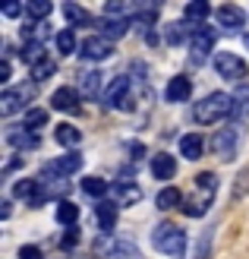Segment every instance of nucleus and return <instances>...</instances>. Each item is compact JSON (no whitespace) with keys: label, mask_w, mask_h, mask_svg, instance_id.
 I'll list each match as a JSON object with an SVG mask.
<instances>
[{"label":"nucleus","mask_w":249,"mask_h":259,"mask_svg":"<svg viewBox=\"0 0 249 259\" xmlns=\"http://www.w3.org/2000/svg\"><path fill=\"white\" fill-rule=\"evenodd\" d=\"M101 29V38H108V41H117L120 35H126L129 29H133V19H101L98 22Z\"/></svg>","instance_id":"25"},{"label":"nucleus","mask_w":249,"mask_h":259,"mask_svg":"<svg viewBox=\"0 0 249 259\" xmlns=\"http://www.w3.org/2000/svg\"><path fill=\"white\" fill-rule=\"evenodd\" d=\"M243 120H249V82L237 85V92H233V123Z\"/></svg>","instance_id":"26"},{"label":"nucleus","mask_w":249,"mask_h":259,"mask_svg":"<svg viewBox=\"0 0 249 259\" xmlns=\"http://www.w3.org/2000/svg\"><path fill=\"white\" fill-rule=\"evenodd\" d=\"M54 48L60 54H76V29H60L54 35Z\"/></svg>","instance_id":"33"},{"label":"nucleus","mask_w":249,"mask_h":259,"mask_svg":"<svg viewBox=\"0 0 249 259\" xmlns=\"http://www.w3.org/2000/svg\"><path fill=\"white\" fill-rule=\"evenodd\" d=\"M4 142L10 149H16V152H25V149H38L41 146V139H38V133H32V130H25L22 123L19 126H7V133H4Z\"/></svg>","instance_id":"10"},{"label":"nucleus","mask_w":249,"mask_h":259,"mask_svg":"<svg viewBox=\"0 0 249 259\" xmlns=\"http://www.w3.org/2000/svg\"><path fill=\"white\" fill-rule=\"evenodd\" d=\"M82 193L101 202L111 193V184H108V180H101V177H82Z\"/></svg>","instance_id":"28"},{"label":"nucleus","mask_w":249,"mask_h":259,"mask_svg":"<svg viewBox=\"0 0 249 259\" xmlns=\"http://www.w3.org/2000/svg\"><path fill=\"white\" fill-rule=\"evenodd\" d=\"M79 92L76 89H70V85H60L54 95H51V108L54 111H63V114H73V111H79Z\"/></svg>","instance_id":"17"},{"label":"nucleus","mask_w":249,"mask_h":259,"mask_svg":"<svg viewBox=\"0 0 249 259\" xmlns=\"http://www.w3.org/2000/svg\"><path fill=\"white\" fill-rule=\"evenodd\" d=\"M54 218H57V225H60V228H76V225H79V205H76V202H67V199H60V202H57V209H54Z\"/></svg>","instance_id":"24"},{"label":"nucleus","mask_w":249,"mask_h":259,"mask_svg":"<svg viewBox=\"0 0 249 259\" xmlns=\"http://www.w3.org/2000/svg\"><path fill=\"white\" fill-rule=\"evenodd\" d=\"M152 247L164 256H170V259H183L186 256V231L170 225V222L155 225L152 228Z\"/></svg>","instance_id":"2"},{"label":"nucleus","mask_w":249,"mask_h":259,"mask_svg":"<svg viewBox=\"0 0 249 259\" xmlns=\"http://www.w3.org/2000/svg\"><path fill=\"white\" fill-rule=\"evenodd\" d=\"M180 155L186 161H199L202 155H205V139H202V133H183L180 136Z\"/></svg>","instance_id":"19"},{"label":"nucleus","mask_w":249,"mask_h":259,"mask_svg":"<svg viewBox=\"0 0 249 259\" xmlns=\"http://www.w3.org/2000/svg\"><path fill=\"white\" fill-rule=\"evenodd\" d=\"M148 167H152V177L170 180V177H174V171H177V161H174V155H170V152H155L152 161H148Z\"/></svg>","instance_id":"20"},{"label":"nucleus","mask_w":249,"mask_h":259,"mask_svg":"<svg viewBox=\"0 0 249 259\" xmlns=\"http://www.w3.org/2000/svg\"><path fill=\"white\" fill-rule=\"evenodd\" d=\"M249 196V167H243V171L237 174V180H233V190H230V199L240 202Z\"/></svg>","instance_id":"35"},{"label":"nucleus","mask_w":249,"mask_h":259,"mask_svg":"<svg viewBox=\"0 0 249 259\" xmlns=\"http://www.w3.org/2000/svg\"><path fill=\"white\" fill-rule=\"evenodd\" d=\"M114 54V45L108 41V38H101V35H91V38H85V41L79 45V57H85V60H108Z\"/></svg>","instance_id":"12"},{"label":"nucleus","mask_w":249,"mask_h":259,"mask_svg":"<svg viewBox=\"0 0 249 259\" xmlns=\"http://www.w3.org/2000/svg\"><path fill=\"white\" fill-rule=\"evenodd\" d=\"M19 259H44L38 247H19Z\"/></svg>","instance_id":"41"},{"label":"nucleus","mask_w":249,"mask_h":259,"mask_svg":"<svg viewBox=\"0 0 249 259\" xmlns=\"http://www.w3.org/2000/svg\"><path fill=\"white\" fill-rule=\"evenodd\" d=\"M101 105L111 108V111H133V79H129V73L114 76L108 92L101 98Z\"/></svg>","instance_id":"4"},{"label":"nucleus","mask_w":249,"mask_h":259,"mask_svg":"<svg viewBox=\"0 0 249 259\" xmlns=\"http://www.w3.org/2000/svg\"><path fill=\"white\" fill-rule=\"evenodd\" d=\"M155 205H158L161 212H170V209H177V205L183 209V193L177 187H164L158 196H155Z\"/></svg>","instance_id":"27"},{"label":"nucleus","mask_w":249,"mask_h":259,"mask_svg":"<svg viewBox=\"0 0 249 259\" xmlns=\"http://www.w3.org/2000/svg\"><path fill=\"white\" fill-rule=\"evenodd\" d=\"M13 196L22 199V202H29L32 209H38V205H44L47 196H44V187H41V180L38 177H22L13 184Z\"/></svg>","instance_id":"8"},{"label":"nucleus","mask_w":249,"mask_h":259,"mask_svg":"<svg viewBox=\"0 0 249 259\" xmlns=\"http://www.w3.org/2000/svg\"><path fill=\"white\" fill-rule=\"evenodd\" d=\"M54 139H57V146L76 152L79 142H82V133H79V126H73V123H57L54 126Z\"/></svg>","instance_id":"23"},{"label":"nucleus","mask_w":249,"mask_h":259,"mask_svg":"<svg viewBox=\"0 0 249 259\" xmlns=\"http://www.w3.org/2000/svg\"><path fill=\"white\" fill-rule=\"evenodd\" d=\"M192 35H195V25H189L186 19H174V22H167L164 25V41L167 45H186L192 41Z\"/></svg>","instance_id":"15"},{"label":"nucleus","mask_w":249,"mask_h":259,"mask_svg":"<svg viewBox=\"0 0 249 259\" xmlns=\"http://www.w3.org/2000/svg\"><path fill=\"white\" fill-rule=\"evenodd\" d=\"M189 95H192L189 76H174L164 89V101H170V105H183V101H189Z\"/></svg>","instance_id":"16"},{"label":"nucleus","mask_w":249,"mask_h":259,"mask_svg":"<svg viewBox=\"0 0 249 259\" xmlns=\"http://www.w3.org/2000/svg\"><path fill=\"white\" fill-rule=\"evenodd\" d=\"M79 225H76V228H67V231H63V237H60V250H76V247H79Z\"/></svg>","instance_id":"40"},{"label":"nucleus","mask_w":249,"mask_h":259,"mask_svg":"<svg viewBox=\"0 0 249 259\" xmlns=\"http://www.w3.org/2000/svg\"><path fill=\"white\" fill-rule=\"evenodd\" d=\"M114 253H117V240H111V234H98L95 256H114Z\"/></svg>","instance_id":"39"},{"label":"nucleus","mask_w":249,"mask_h":259,"mask_svg":"<svg viewBox=\"0 0 249 259\" xmlns=\"http://www.w3.org/2000/svg\"><path fill=\"white\" fill-rule=\"evenodd\" d=\"M111 196H114L117 205H136L142 199V187L133 184L129 177H123V180H117V184H111Z\"/></svg>","instance_id":"14"},{"label":"nucleus","mask_w":249,"mask_h":259,"mask_svg":"<svg viewBox=\"0 0 249 259\" xmlns=\"http://www.w3.org/2000/svg\"><path fill=\"white\" fill-rule=\"evenodd\" d=\"M208 16H212V7H208L205 0H189V4L183 7V19L189 25H195V29H202Z\"/></svg>","instance_id":"22"},{"label":"nucleus","mask_w":249,"mask_h":259,"mask_svg":"<svg viewBox=\"0 0 249 259\" xmlns=\"http://www.w3.org/2000/svg\"><path fill=\"white\" fill-rule=\"evenodd\" d=\"M32 101V85H10L4 89V95H0V114L4 117H13L16 111H25V105Z\"/></svg>","instance_id":"7"},{"label":"nucleus","mask_w":249,"mask_h":259,"mask_svg":"<svg viewBox=\"0 0 249 259\" xmlns=\"http://www.w3.org/2000/svg\"><path fill=\"white\" fill-rule=\"evenodd\" d=\"M82 161H85V158H82L79 152H67V155H60V158H51L41 171H44V174H57V177H73V174L82 167Z\"/></svg>","instance_id":"11"},{"label":"nucleus","mask_w":249,"mask_h":259,"mask_svg":"<svg viewBox=\"0 0 249 259\" xmlns=\"http://www.w3.org/2000/svg\"><path fill=\"white\" fill-rule=\"evenodd\" d=\"M215 19H218V25L224 32H240V25L246 22V13L237 7V4H221L218 10H215Z\"/></svg>","instance_id":"13"},{"label":"nucleus","mask_w":249,"mask_h":259,"mask_svg":"<svg viewBox=\"0 0 249 259\" xmlns=\"http://www.w3.org/2000/svg\"><path fill=\"white\" fill-rule=\"evenodd\" d=\"M51 13H54V7H51L47 0H25V16L35 19V22H44Z\"/></svg>","instance_id":"31"},{"label":"nucleus","mask_w":249,"mask_h":259,"mask_svg":"<svg viewBox=\"0 0 249 259\" xmlns=\"http://www.w3.org/2000/svg\"><path fill=\"white\" fill-rule=\"evenodd\" d=\"M215 73L221 76V79H227V82H246V76H249V70H246V60L243 57H237V54H230V51H218L215 54Z\"/></svg>","instance_id":"5"},{"label":"nucleus","mask_w":249,"mask_h":259,"mask_svg":"<svg viewBox=\"0 0 249 259\" xmlns=\"http://www.w3.org/2000/svg\"><path fill=\"white\" fill-rule=\"evenodd\" d=\"M215 38H218V32L208 29V25L195 29L192 41H189V60L195 63V67H205V63H208V57H212V48H215Z\"/></svg>","instance_id":"6"},{"label":"nucleus","mask_w":249,"mask_h":259,"mask_svg":"<svg viewBox=\"0 0 249 259\" xmlns=\"http://www.w3.org/2000/svg\"><path fill=\"white\" fill-rule=\"evenodd\" d=\"M240 139H243V126L240 123H227V126H221L218 133L212 136V152L218 155L221 161H233L237 158V152H240Z\"/></svg>","instance_id":"3"},{"label":"nucleus","mask_w":249,"mask_h":259,"mask_svg":"<svg viewBox=\"0 0 249 259\" xmlns=\"http://www.w3.org/2000/svg\"><path fill=\"white\" fill-rule=\"evenodd\" d=\"M63 16H67V22H70V25H76V29H79V25H91V22H95L88 10L76 7V4H63Z\"/></svg>","instance_id":"29"},{"label":"nucleus","mask_w":249,"mask_h":259,"mask_svg":"<svg viewBox=\"0 0 249 259\" xmlns=\"http://www.w3.org/2000/svg\"><path fill=\"white\" fill-rule=\"evenodd\" d=\"M44 123H47V111H41V108L25 111V117H22V126L32 130V133H38V126H44Z\"/></svg>","instance_id":"37"},{"label":"nucleus","mask_w":249,"mask_h":259,"mask_svg":"<svg viewBox=\"0 0 249 259\" xmlns=\"http://www.w3.org/2000/svg\"><path fill=\"white\" fill-rule=\"evenodd\" d=\"M114 259H145V256L139 253V247H136L133 237H123V240H117V253H114Z\"/></svg>","instance_id":"34"},{"label":"nucleus","mask_w":249,"mask_h":259,"mask_svg":"<svg viewBox=\"0 0 249 259\" xmlns=\"http://www.w3.org/2000/svg\"><path fill=\"white\" fill-rule=\"evenodd\" d=\"M19 57L29 63V67H35V63H41L47 54H44V45H41V41H25L22 51H19Z\"/></svg>","instance_id":"32"},{"label":"nucleus","mask_w":249,"mask_h":259,"mask_svg":"<svg viewBox=\"0 0 249 259\" xmlns=\"http://www.w3.org/2000/svg\"><path fill=\"white\" fill-rule=\"evenodd\" d=\"M195 187H199V196L202 199H215V193H218V177L212 171H202V174H195Z\"/></svg>","instance_id":"30"},{"label":"nucleus","mask_w":249,"mask_h":259,"mask_svg":"<svg viewBox=\"0 0 249 259\" xmlns=\"http://www.w3.org/2000/svg\"><path fill=\"white\" fill-rule=\"evenodd\" d=\"M227 117H233V95H227V92H212L202 101H195V108H192V120L202 126L227 120Z\"/></svg>","instance_id":"1"},{"label":"nucleus","mask_w":249,"mask_h":259,"mask_svg":"<svg viewBox=\"0 0 249 259\" xmlns=\"http://www.w3.org/2000/svg\"><path fill=\"white\" fill-rule=\"evenodd\" d=\"M76 92L88 101H101L104 92H108V85H104V73L101 70H85L79 73V82H76Z\"/></svg>","instance_id":"9"},{"label":"nucleus","mask_w":249,"mask_h":259,"mask_svg":"<svg viewBox=\"0 0 249 259\" xmlns=\"http://www.w3.org/2000/svg\"><path fill=\"white\" fill-rule=\"evenodd\" d=\"M38 180H41L47 199H51V196H60V199H63V196L70 193V187H73L70 177H57V174H44V171H41V177H38Z\"/></svg>","instance_id":"21"},{"label":"nucleus","mask_w":249,"mask_h":259,"mask_svg":"<svg viewBox=\"0 0 249 259\" xmlns=\"http://www.w3.org/2000/svg\"><path fill=\"white\" fill-rule=\"evenodd\" d=\"M243 45H246V48H249V32H246V35H243Z\"/></svg>","instance_id":"44"},{"label":"nucleus","mask_w":249,"mask_h":259,"mask_svg":"<svg viewBox=\"0 0 249 259\" xmlns=\"http://www.w3.org/2000/svg\"><path fill=\"white\" fill-rule=\"evenodd\" d=\"M0 82H10V60L4 57V63H0Z\"/></svg>","instance_id":"43"},{"label":"nucleus","mask_w":249,"mask_h":259,"mask_svg":"<svg viewBox=\"0 0 249 259\" xmlns=\"http://www.w3.org/2000/svg\"><path fill=\"white\" fill-rule=\"evenodd\" d=\"M208 205H212V199H202V196H195L189 202H183V212H186L189 218H202L208 212Z\"/></svg>","instance_id":"38"},{"label":"nucleus","mask_w":249,"mask_h":259,"mask_svg":"<svg viewBox=\"0 0 249 259\" xmlns=\"http://www.w3.org/2000/svg\"><path fill=\"white\" fill-rule=\"evenodd\" d=\"M95 218H98V234H114V228H117V202L101 199L95 205Z\"/></svg>","instance_id":"18"},{"label":"nucleus","mask_w":249,"mask_h":259,"mask_svg":"<svg viewBox=\"0 0 249 259\" xmlns=\"http://www.w3.org/2000/svg\"><path fill=\"white\" fill-rule=\"evenodd\" d=\"M54 73H57V63L51 60V57H44L41 63H35V67H32V79L35 82H47Z\"/></svg>","instance_id":"36"},{"label":"nucleus","mask_w":249,"mask_h":259,"mask_svg":"<svg viewBox=\"0 0 249 259\" xmlns=\"http://www.w3.org/2000/svg\"><path fill=\"white\" fill-rule=\"evenodd\" d=\"M22 10H25V4H7V7H4V16H10V19H13V16H19Z\"/></svg>","instance_id":"42"}]
</instances>
